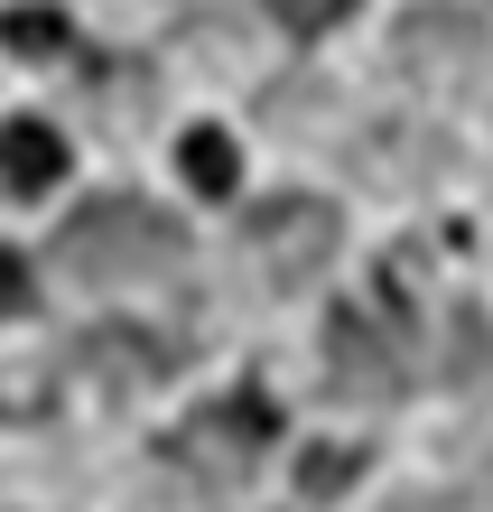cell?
I'll return each instance as SVG.
<instances>
[{"label": "cell", "mask_w": 493, "mask_h": 512, "mask_svg": "<svg viewBox=\"0 0 493 512\" xmlns=\"http://www.w3.org/2000/svg\"><path fill=\"white\" fill-rule=\"evenodd\" d=\"M187 261V233H177V215H159L149 196H84L66 224H56V270L66 280H168V270Z\"/></svg>", "instance_id": "6da1fadb"}, {"label": "cell", "mask_w": 493, "mask_h": 512, "mask_svg": "<svg viewBox=\"0 0 493 512\" xmlns=\"http://www.w3.org/2000/svg\"><path fill=\"white\" fill-rule=\"evenodd\" d=\"M242 252H252L261 280H307V270L335 261V205L326 196H270L252 205V224H242Z\"/></svg>", "instance_id": "7a4b0ae2"}, {"label": "cell", "mask_w": 493, "mask_h": 512, "mask_svg": "<svg viewBox=\"0 0 493 512\" xmlns=\"http://www.w3.org/2000/svg\"><path fill=\"white\" fill-rule=\"evenodd\" d=\"M326 382L345 391V401H391V391L410 382V354H400V336L382 326V308H335L326 317Z\"/></svg>", "instance_id": "3957f363"}, {"label": "cell", "mask_w": 493, "mask_h": 512, "mask_svg": "<svg viewBox=\"0 0 493 512\" xmlns=\"http://www.w3.org/2000/svg\"><path fill=\"white\" fill-rule=\"evenodd\" d=\"M270 438H280L270 401H261V391H233V401H214V410H196L187 429H177V457H187V466H214V475H233V466H252Z\"/></svg>", "instance_id": "277c9868"}, {"label": "cell", "mask_w": 493, "mask_h": 512, "mask_svg": "<svg viewBox=\"0 0 493 512\" xmlns=\"http://www.w3.org/2000/svg\"><path fill=\"white\" fill-rule=\"evenodd\" d=\"M56 177H66V131H47V122H10L0 131V187L10 196H47Z\"/></svg>", "instance_id": "5b68a950"}, {"label": "cell", "mask_w": 493, "mask_h": 512, "mask_svg": "<svg viewBox=\"0 0 493 512\" xmlns=\"http://www.w3.org/2000/svg\"><path fill=\"white\" fill-rule=\"evenodd\" d=\"M84 364H94L112 391H131V382H159L177 364V345L168 336H140V326H103V336H84Z\"/></svg>", "instance_id": "8992f818"}, {"label": "cell", "mask_w": 493, "mask_h": 512, "mask_svg": "<svg viewBox=\"0 0 493 512\" xmlns=\"http://www.w3.org/2000/svg\"><path fill=\"white\" fill-rule=\"evenodd\" d=\"M177 168H187V187L196 196H233V177H242V149L224 131H196L187 149H177Z\"/></svg>", "instance_id": "52a82bcc"}, {"label": "cell", "mask_w": 493, "mask_h": 512, "mask_svg": "<svg viewBox=\"0 0 493 512\" xmlns=\"http://www.w3.org/2000/svg\"><path fill=\"white\" fill-rule=\"evenodd\" d=\"M0 38H10L19 56H56V47H75V28H66V10H10Z\"/></svg>", "instance_id": "ba28073f"}, {"label": "cell", "mask_w": 493, "mask_h": 512, "mask_svg": "<svg viewBox=\"0 0 493 512\" xmlns=\"http://www.w3.org/2000/svg\"><path fill=\"white\" fill-rule=\"evenodd\" d=\"M345 10H354V0H270V19H280L289 38H326Z\"/></svg>", "instance_id": "9c48e42d"}, {"label": "cell", "mask_w": 493, "mask_h": 512, "mask_svg": "<svg viewBox=\"0 0 493 512\" xmlns=\"http://www.w3.org/2000/svg\"><path fill=\"white\" fill-rule=\"evenodd\" d=\"M307 494H335V485H354V475H363V447H307Z\"/></svg>", "instance_id": "30bf717a"}, {"label": "cell", "mask_w": 493, "mask_h": 512, "mask_svg": "<svg viewBox=\"0 0 493 512\" xmlns=\"http://www.w3.org/2000/svg\"><path fill=\"white\" fill-rule=\"evenodd\" d=\"M28 298H38V289H28V261L0 252V317H28Z\"/></svg>", "instance_id": "8fae6325"}]
</instances>
